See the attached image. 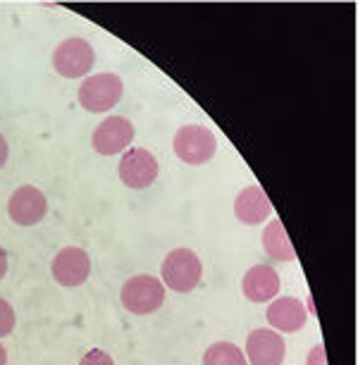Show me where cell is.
Segmentation results:
<instances>
[{
  "instance_id": "cell-1",
  "label": "cell",
  "mask_w": 358,
  "mask_h": 365,
  "mask_svg": "<svg viewBox=\"0 0 358 365\" xmlns=\"http://www.w3.org/2000/svg\"><path fill=\"white\" fill-rule=\"evenodd\" d=\"M160 274H163V284H168L172 292L189 294L201 282L203 274L201 258L191 249H175L163 260Z\"/></svg>"
},
{
  "instance_id": "cell-2",
  "label": "cell",
  "mask_w": 358,
  "mask_h": 365,
  "mask_svg": "<svg viewBox=\"0 0 358 365\" xmlns=\"http://www.w3.org/2000/svg\"><path fill=\"white\" fill-rule=\"evenodd\" d=\"M122 306L134 315H150L163 306L165 301V284L150 274H136L127 279L122 287Z\"/></svg>"
},
{
  "instance_id": "cell-3",
  "label": "cell",
  "mask_w": 358,
  "mask_h": 365,
  "mask_svg": "<svg viewBox=\"0 0 358 365\" xmlns=\"http://www.w3.org/2000/svg\"><path fill=\"white\" fill-rule=\"evenodd\" d=\"M122 79L113 72H103L96 77H88L79 86V103L88 113H108L122 98Z\"/></svg>"
},
{
  "instance_id": "cell-4",
  "label": "cell",
  "mask_w": 358,
  "mask_h": 365,
  "mask_svg": "<svg viewBox=\"0 0 358 365\" xmlns=\"http://www.w3.org/2000/svg\"><path fill=\"white\" fill-rule=\"evenodd\" d=\"M218 150V136L208 127L187 125L177 129L175 134V153L187 165H203L208 163Z\"/></svg>"
},
{
  "instance_id": "cell-5",
  "label": "cell",
  "mask_w": 358,
  "mask_h": 365,
  "mask_svg": "<svg viewBox=\"0 0 358 365\" xmlns=\"http://www.w3.org/2000/svg\"><path fill=\"white\" fill-rule=\"evenodd\" d=\"M93 48L84 38H67L53 53V67L65 79H81L93 67Z\"/></svg>"
},
{
  "instance_id": "cell-6",
  "label": "cell",
  "mask_w": 358,
  "mask_h": 365,
  "mask_svg": "<svg viewBox=\"0 0 358 365\" xmlns=\"http://www.w3.org/2000/svg\"><path fill=\"white\" fill-rule=\"evenodd\" d=\"M160 165L146 148H129L120 160V179L129 189H148L158 179Z\"/></svg>"
},
{
  "instance_id": "cell-7",
  "label": "cell",
  "mask_w": 358,
  "mask_h": 365,
  "mask_svg": "<svg viewBox=\"0 0 358 365\" xmlns=\"http://www.w3.org/2000/svg\"><path fill=\"white\" fill-rule=\"evenodd\" d=\"M51 270L58 284L72 289L84 284L88 279V274H91V258L79 246H67V249L58 251V256L53 258Z\"/></svg>"
},
{
  "instance_id": "cell-8",
  "label": "cell",
  "mask_w": 358,
  "mask_h": 365,
  "mask_svg": "<svg viewBox=\"0 0 358 365\" xmlns=\"http://www.w3.org/2000/svg\"><path fill=\"white\" fill-rule=\"evenodd\" d=\"M48 201L44 191L36 187H19L8 201V215L19 227H34L46 217Z\"/></svg>"
},
{
  "instance_id": "cell-9",
  "label": "cell",
  "mask_w": 358,
  "mask_h": 365,
  "mask_svg": "<svg viewBox=\"0 0 358 365\" xmlns=\"http://www.w3.org/2000/svg\"><path fill=\"white\" fill-rule=\"evenodd\" d=\"M134 141V125L127 117H106L93 132V148L101 155H117Z\"/></svg>"
},
{
  "instance_id": "cell-10",
  "label": "cell",
  "mask_w": 358,
  "mask_h": 365,
  "mask_svg": "<svg viewBox=\"0 0 358 365\" xmlns=\"http://www.w3.org/2000/svg\"><path fill=\"white\" fill-rule=\"evenodd\" d=\"M285 351V339L272 329H253L246 339L249 365H282Z\"/></svg>"
},
{
  "instance_id": "cell-11",
  "label": "cell",
  "mask_w": 358,
  "mask_h": 365,
  "mask_svg": "<svg viewBox=\"0 0 358 365\" xmlns=\"http://www.w3.org/2000/svg\"><path fill=\"white\" fill-rule=\"evenodd\" d=\"M267 322L280 332H299L306 325V306L294 296H282L267 308Z\"/></svg>"
},
{
  "instance_id": "cell-12",
  "label": "cell",
  "mask_w": 358,
  "mask_h": 365,
  "mask_svg": "<svg viewBox=\"0 0 358 365\" xmlns=\"http://www.w3.org/2000/svg\"><path fill=\"white\" fill-rule=\"evenodd\" d=\"M244 296L253 303H265L280 292V274L270 265H253L242 279Z\"/></svg>"
},
{
  "instance_id": "cell-13",
  "label": "cell",
  "mask_w": 358,
  "mask_h": 365,
  "mask_svg": "<svg viewBox=\"0 0 358 365\" xmlns=\"http://www.w3.org/2000/svg\"><path fill=\"white\" fill-rule=\"evenodd\" d=\"M270 212H272V205L258 184L246 187L242 194L237 196V201H234V215L242 220L244 225L265 222V220L270 217Z\"/></svg>"
},
{
  "instance_id": "cell-14",
  "label": "cell",
  "mask_w": 358,
  "mask_h": 365,
  "mask_svg": "<svg viewBox=\"0 0 358 365\" xmlns=\"http://www.w3.org/2000/svg\"><path fill=\"white\" fill-rule=\"evenodd\" d=\"M263 249L267 256H272L275 260H294L296 258V251L289 241L287 232H285V225L280 220H272L270 225L265 227L263 232Z\"/></svg>"
},
{
  "instance_id": "cell-15",
  "label": "cell",
  "mask_w": 358,
  "mask_h": 365,
  "mask_svg": "<svg viewBox=\"0 0 358 365\" xmlns=\"http://www.w3.org/2000/svg\"><path fill=\"white\" fill-rule=\"evenodd\" d=\"M203 365H249V361L232 341H218L203 354Z\"/></svg>"
},
{
  "instance_id": "cell-16",
  "label": "cell",
  "mask_w": 358,
  "mask_h": 365,
  "mask_svg": "<svg viewBox=\"0 0 358 365\" xmlns=\"http://www.w3.org/2000/svg\"><path fill=\"white\" fill-rule=\"evenodd\" d=\"M15 311H12V306L5 299H0V339L3 336H10L12 329H15Z\"/></svg>"
},
{
  "instance_id": "cell-17",
  "label": "cell",
  "mask_w": 358,
  "mask_h": 365,
  "mask_svg": "<svg viewBox=\"0 0 358 365\" xmlns=\"http://www.w3.org/2000/svg\"><path fill=\"white\" fill-rule=\"evenodd\" d=\"M79 365H115L110 354H106L103 349H91L88 354L81 358Z\"/></svg>"
},
{
  "instance_id": "cell-18",
  "label": "cell",
  "mask_w": 358,
  "mask_h": 365,
  "mask_svg": "<svg viewBox=\"0 0 358 365\" xmlns=\"http://www.w3.org/2000/svg\"><path fill=\"white\" fill-rule=\"evenodd\" d=\"M308 365H327V358H325V349L322 346H315L311 354H308Z\"/></svg>"
},
{
  "instance_id": "cell-19",
  "label": "cell",
  "mask_w": 358,
  "mask_h": 365,
  "mask_svg": "<svg viewBox=\"0 0 358 365\" xmlns=\"http://www.w3.org/2000/svg\"><path fill=\"white\" fill-rule=\"evenodd\" d=\"M8 155H10V148H8V141H5V136L0 134V168H3L5 163H8Z\"/></svg>"
},
{
  "instance_id": "cell-20",
  "label": "cell",
  "mask_w": 358,
  "mask_h": 365,
  "mask_svg": "<svg viewBox=\"0 0 358 365\" xmlns=\"http://www.w3.org/2000/svg\"><path fill=\"white\" fill-rule=\"evenodd\" d=\"M5 274H8V251L0 246V279H3Z\"/></svg>"
},
{
  "instance_id": "cell-21",
  "label": "cell",
  "mask_w": 358,
  "mask_h": 365,
  "mask_svg": "<svg viewBox=\"0 0 358 365\" xmlns=\"http://www.w3.org/2000/svg\"><path fill=\"white\" fill-rule=\"evenodd\" d=\"M0 365H8V351H5V346H0Z\"/></svg>"
}]
</instances>
